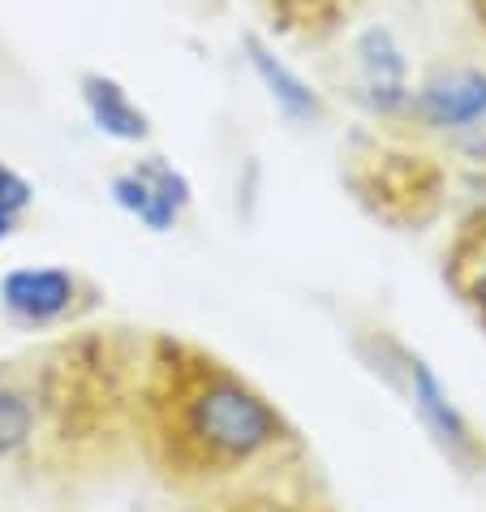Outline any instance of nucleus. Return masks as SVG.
Wrapping results in <instances>:
<instances>
[{
    "instance_id": "nucleus-3",
    "label": "nucleus",
    "mask_w": 486,
    "mask_h": 512,
    "mask_svg": "<svg viewBox=\"0 0 486 512\" xmlns=\"http://www.w3.org/2000/svg\"><path fill=\"white\" fill-rule=\"evenodd\" d=\"M409 108L431 130H486V74L482 69H439L409 95Z\"/></svg>"
},
{
    "instance_id": "nucleus-4",
    "label": "nucleus",
    "mask_w": 486,
    "mask_h": 512,
    "mask_svg": "<svg viewBox=\"0 0 486 512\" xmlns=\"http://www.w3.org/2000/svg\"><path fill=\"white\" fill-rule=\"evenodd\" d=\"M405 375H409V401H413V414L422 418V426L435 435V444L448 452L452 461L461 465H478V435L474 426L465 422V414L452 405L448 388L435 379V371L426 366V358L409 353L405 358Z\"/></svg>"
},
{
    "instance_id": "nucleus-7",
    "label": "nucleus",
    "mask_w": 486,
    "mask_h": 512,
    "mask_svg": "<svg viewBox=\"0 0 486 512\" xmlns=\"http://www.w3.org/2000/svg\"><path fill=\"white\" fill-rule=\"evenodd\" d=\"M241 52H246V65L250 74L259 78V87L271 95V104H276L284 117L297 121V125H314L323 117V99L319 91L310 87V82L297 74V69L284 61V56L267 44L263 35H241Z\"/></svg>"
},
{
    "instance_id": "nucleus-6",
    "label": "nucleus",
    "mask_w": 486,
    "mask_h": 512,
    "mask_svg": "<svg viewBox=\"0 0 486 512\" xmlns=\"http://www.w3.org/2000/svg\"><path fill=\"white\" fill-rule=\"evenodd\" d=\"M353 56H357V74H362V91H366L370 108L375 112L409 108V95H413L409 91V61L388 26H370V31L357 35Z\"/></svg>"
},
{
    "instance_id": "nucleus-9",
    "label": "nucleus",
    "mask_w": 486,
    "mask_h": 512,
    "mask_svg": "<svg viewBox=\"0 0 486 512\" xmlns=\"http://www.w3.org/2000/svg\"><path fill=\"white\" fill-rule=\"evenodd\" d=\"M35 435V401L18 383L0 379V457H13Z\"/></svg>"
},
{
    "instance_id": "nucleus-14",
    "label": "nucleus",
    "mask_w": 486,
    "mask_h": 512,
    "mask_svg": "<svg viewBox=\"0 0 486 512\" xmlns=\"http://www.w3.org/2000/svg\"><path fill=\"white\" fill-rule=\"evenodd\" d=\"M478 5H482V13H486V0H478Z\"/></svg>"
},
{
    "instance_id": "nucleus-11",
    "label": "nucleus",
    "mask_w": 486,
    "mask_h": 512,
    "mask_svg": "<svg viewBox=\"0 0 486 512\" xmlns=\"http://www.w3.org/2000/svg\"><path fill=\"white\" fill-rule=\"evenodd\" d=\"M267 5L289 22H323V18H336L349 0H267Z\"/></svg>"
},
{
    "instance_id": "nucleus-5",
    "label": "nucleus",
    "mask_w": 486,
    "mask_h": 512,
    "mask_svg": "<svg viewBox=\"0 0 486 512\" xmlns=\"http://www.w3.org/2000/svg\"><path fill=\"white\" fill-rule=\"evenodd\" d=\"M78 297V280L65 267H13L0 280V306L26 327H44L69 315Z\"/></svg>"
},
{
    "instance_id": "nucleus-1",
    "label": "nucleus",
    "mask_w": 486,
    "mask_h": 512,
    "mask_svg": "<svg viewBox=\"0 0 486 512\" xmlns=\"http://www.w3.org/2000/svg\"><path fill=\"white\" fill-rule=\"evenodd\" d=\"M185 426L211 461H250L284 435V418L267 405V396L233 375L198 383L185 401Z\"/></svg>"
},
{
    "instance_id": "nucleus-12",
    "label": "nucleus",
    "mask_w": 486,
    "mask_h": 512,
    "mask_svg": "<svg viewBox=\"0 0 486 512\" xmlns=\"http://www.w3.org/2000/svg\"><path fill=\"white\" fill-rule=\"evenodd\" d=\"M469 293H474V306L482 310V319H486V267L474 276V289H469Z\"/></svg>"
},
{
    "instance_id": "nucleus-2",
    "label": "nucleus",
    "mask_w": 486,
    "mask_h": 512,
    "mask_svg": "<svg viewBox=\"0 0 486 512\" xmlns=\"http://www.w3.org/2000/svg\"><path fill=\"white\" fill-rule=\"evenodd\" d=\"M108 194L125 216H134L147 233H173L185 207L194 203V186L177 164H168L164 155H147L134 168H125L108 181Z\"/></svg>"
},
{
    "instance_id": "nucleus-10",
    "label": "nucleus",
    "mask_w": 486,
    "mask_h": 512,
    "mask_svg": "<svg viewBox=\"0 0 486 512\" xmlns=\"http://www.w3.org/2000/svg\"><path fill=\"white\" fill-rule=\"evenodd\" d=\"M35 203V190H31V181H26L18 168H9L5 160H0V216L18 224L26 216V207Z\"/></svg>"
},
{
    "instance_id": "nucleus-8",
    "label": "nucleus",
    "mask_w": 486,
    "mask_h": 512,
    "mask_svg": "<svg viewBox=\"0 0 486 512\" xmlns=\"http://www.w3.org/2000/svg\"><path fill=\"white\" fill-rule=\"evenodd\" d=\"M78 99H82V108H87L91 125L104 138H112V142H147L151 138L147 108H142L112 74H82Z\"/></svg>"
},
{
    "instance_id": "nucleus-13",
    "label": "nucleus",
    "mask_w": 486,
    "mask_h": 512,
    "mask_svg": "<svg viewBox=\"0 0 486 512\" xmlns=\"http://www.w3.org/2000/svg\"><path fill=\"white\" fill-rule=\"evenodd\" d=\"M13 229H18V224H13V220H5V216H0V241H5Z\"/></svg>"
}]
</instances>
